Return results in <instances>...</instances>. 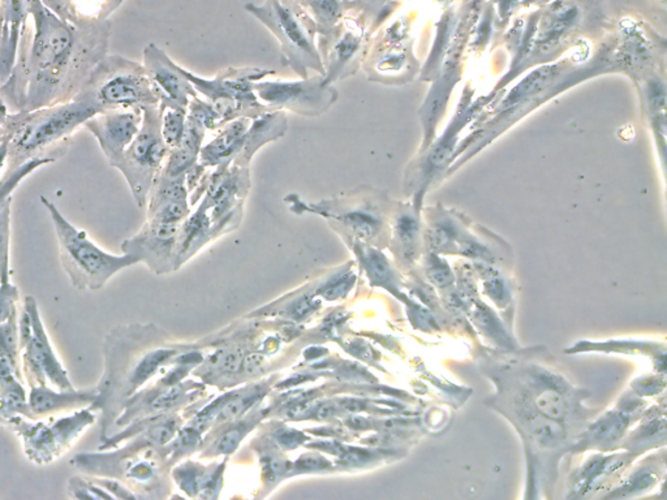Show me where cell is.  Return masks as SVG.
Wrapping results in <instances>:
<instances>
[{
	"label": "cell",
	"mask_w": 667,
	"mask_h": 500,
	"mask_svg": "<svg viewBox=\"0 0 667 500\" xmlns=\"http://www.w3.org/2000/svg\"><path fill=\"white\" fill-rule=\"evenodd\" d=\"M666 89L665 82L658 78L649 79L646 84V111H648V118L651 121L652 128L654 129L655 135L660 136L661 140L665 142V130H666V119H665V104H666ZM665 145V144H663Z\"/></svg>",
	"instance_id": "obj_28"
},
{
	"label": "cell",
	"mask_w": 667,
	"mask_h": 500,
	"mask_svg": "<svg viewBox=\"0 0 667 500\" xmlns=\"http://www.w3.org/2000/svg\"><path fill=\"white\" fill-rule=\"evenodd\" d=\"M241 434L243 433H241V430H238V429L229 431V433L221 439L220 445H218L221 453H229V451L234 450L238 446V440L241 439Z\"/></svg>",
	"instance_id": "obj_42"
},
{
	"label": "cell",
	"mask_w": 667,
	"mask_h": 500,
	"mask_svg": "<svg viewBox=\"0 0 667 500\" xmlns=\"http://www.w3.org/2000/svg\"><path fill=\"white\" fill-rule=\"evenodd\" d=\"M559 67H561L559 64L544 65V67L536 70L535 72L529 73L521 84L516 85L511 90L509 96L502 104L501 110L513 111L518 107L525 106L530 98H535L536 96H538V93L544 92L549 87L550 82L558 78L559 73H561L559 72Z\"/></svg>",
	"instance_id": "obj_26"
},
{
	"label": "cell",
	"mask_w": 667,
	"mask_h": 500,
	"mask_svg": "<svg viewBox=\"0 0 667 500\" xmlns=\"http://www.w3.org/2000/svg\"><path fill=\"white\" fill-rule=\"evenodd\" d=\"M143 119L141 109L104 111L85 121L84 128L95 136L104 158L113 167L140 132Z\"/></svg>",
	"instance_id": "obj_16"
},
{
	"label": "cell",
	"mask_w": 667,
	"mask_h": 500,
	"mask_svg": "<svg viewBox=\"0 0 667 500\" xmlns=\"http://www.w3.org/2000/svg\"><path fill=\"white\" fill-rule=\"evenodd\" d=\"M55 159L51 158H38L32 159V161L27 162V163L20 166L15 171L5 173L0 179V204L4 203L8 198L13 197V192L17 189V187L28 178L32 175L37 170L41 167L48 166V164L54 163Z\"/></svg>",
	"instance_id": "obj_35"
},
{
	"label": "cell",
	"mask_w": 667,
	"mask_h": 500,
	"mask_svg": "<svg viewBox=\"0 0 667 500\" xmlns=\"http://www.w3.org/2000/svg\"><path fill=\"white\" fill-rule=\"evenodd\" d=\"M631 419L632 416L621 411L620 408L606 412L604 416L598 417L595 422L590 423L583 436L579 438L578 443L573 446V451L614 450L621 439H624Z\"/></svg>",
	"instance_id": "obj_21"
},
{
	"label": "cell",
	"mask_w": 667,
	"mask_h": 500,
	"mask_svg": "<svg viewBox=\"0 0 667 500\" xmlns=\"http://www.w3.org/2000/svg\"><path fill=\"white\" fill-rule=\"evenodd\" d=\"M8 144H10V138H8L7 132L0 127V179L7 166Z\"/></svg>",
	"instance_id": "obj_43"
},
{
	"label": "cell",
	"mask_w": 667,
	"mask_h": 500,
	"mask_svg": "<svg viewBox=\"0 0 667 500\" xmlns=\"http://www.w3.org/2000/svg\"><path fill=\"white\" fill-rule=\"evenodd\" d=\"M251 121L252 118H238L215 130L214 138L204 144L198 163L206 169L231 163L240 150L241 141Z\"/></svg>",
	"instance_id": "obj_22"
},
{
	"label": "cell",
	"mask_w": 667,
	"mask_h": 500,
	"mask_svg": "<svg viewBox=\"0 0 667 500\" xmlns=\"http://www.w3.org/2000/svg\"><path fill=\"white\" fill-rule=\"evenodd\" d=\"M20 292L13 283L0 284V323L7 321L19 309Z\"/></svg>",
	"instance_id": "obj_39"
},
{
	"label": "cell",
	"mask_w": 667,
	"mask_h": 500,
	"mask_svg": "<svg viewBox=\"0 0 667 500\" xmlns=\"http://www.w3.org/2000/svg\"><path fill=\"white\" fill-rule=\"evenodd\" d=\"M143 65L157 96L159 109H188L189 102L197 92L184 75L181 65L154 44L144 48Z\"/></svg>",
	"instance_id": "obj_15"
},
{
	"label": "cell",
	"mask_w": 667,
	"mask_h": 500,
	"mask_svg": "<svg viewBox=\"0 0 667 500\" xmlns=\"http://www.w3.org/2000/svg\"><path fill=\"white\" fill-rule=\"evenodd\" d=\"M579 8L570 3H558L554 10L546 17L544 27L538 34V45L541 48H550L561 42L562 38L575 29L579 22Z\"/></svg>",
	"instance_id": "obj_27"
},
{
	"label": "cell",
	"mask_w": 667,
	"mask_h": 500,
	"mask_svg": "<svg viewBox=\"0 0 667 500\" xmlns=\"http://www.w3.org/2000/svg\"><path fill=\"white\" fill-rule=\"evenodd\" d=\"M473 321L476 325L482 329L487 335H492V339L504 346H510V338L507 337L506 331L502 328L499 321L496 320L494 312L482 304L477 303L472 308Z\"/></svg>",
	"instance_id": "obj_36"
},
{
	"label": "cell",
	"mask_w": 667,
	"mask_h": 500,
	"mask_svg": "<svg viewBox=\"0 0 667 500\" xmlns=\"http://www.w3.org/2000/svg\"><path fill=\"white\" fill-rule=\"evenodd\" d=\"M181 224L146 221L141 231L121 244L124 254L132 255L138 262L163 271L174 262L176 243Z\"/></svg>",
	"instance_id": "obj_17"
},
{
	"label": "cell",
	"mask_w": 667,
	"mask_h": 500,
	"mask_svg": "<svg viewBox=\"0 0 667 500\" xmlns=\"http://www.w3.org/2000/svg\"><path fill=\"white\" fill-rule=\"evenodd\" d=\"M374 28L376 22H369L365 15L346 17L345 13L331 29L318 34L326 84H337L359 72Z\"/></svg>",
	"instance_id": "obj_11"
},
{
	"label": "cell",
	"mask_w": 667,
	"mask_h": 500,
	"mask_svg": "<svg viewBox=\"0 0 667 500\" xmlns=\"http://www.w3.org/2000/svg\"><path fill=\"white\" fill-rule=\"evenodd\" d=\"M509 382L523 392L532 405L547 419L562 422L572 419L581 408L584 391L573 388L563 375L538 363L516 368Z\"/></svg>",
	"instance_id": "obj_12"
},
{
	"label": "cell",
	"mask_w": 667,
	"mask_h": 500,
	"mask_svg": "<svg viewBox=\"0 0 667 500\" xmlns=\"http://www.w3.org/2000/svg\"><path fill=\"white\" fill-rule=\"evenodd\" d=\"M143 113L140 132L113 164V169L126 179L138 207L146 206L150 188L163 169L169 154V147L162 138L161 109L159 106L145 107Z\"/></svg>",
	"instance_id": "obj_10"
},
{
	"label": "cell",
	"mask_w": 667,
	"mask_h": 500,
	"mask_svg": "<svg viewBox=\"0 0 667 500\" xmlns=\"http://www.w3.org/2000/svg\"><path fill=\"white\" fill-rule=\"evenodd\" d=\"M632 460V454H618L613 456H596L589 457L588 462L583 465L573 477L571 491L584 496L587 491L593 490L596 485L601 484L604 479L620 471L621 468L626 467Z\"/></svg>",
	"instance_id": "obj_24"
},
{
	"label": "cell",
	"mask_w": 667,
	"mask_h": 500,
	"mask_svg": "<svg viewBox=\"0 0 667 500\" xmlns=\"http://www.w3.org/2000/svg\"><path fill=\"white\" fill-rule=\"evenodd\" d=\"M251 186V167L223 163L209 169L200 203L207 207L215 238L237 229Z\"/></svg>",
	"instance_id": "obj_13"
},
{
	"label": "cell",
	"mask_w": 667,
	"mask_h": 500,
	"mask_svg": "<svg viewBox=\"0 0 667 500\" xmlns=\"http://www.w3.org/2000/svg\"><path fill=\"white\" fill-rule=\"evenodd\" d=\"M658 438L665 439V417L661 420H649L648 422L643 423L638 430H635L634 436L629 438V447L646 448L649 445H657Z\"/></svg>",
	"instance_id": "obj_37"
},
{
	"label": "cell",
	"mask_w": 667,
	"mask_h": 500,
	"mask_svg": "<svg viewBox=\"0 0 667 500\" xmlns=\"http://www.w3.org/2000/svg\"><path fill=\"white\" fill-rule=\"evenodd\" d=\"M254 92L271 110L292 112L303 118H318L329 112L339 99L334 85L326 84L323 75L309 76L296 81H260Z\"/></svg>",
	"instance_id": "obj_14"
},
{
	"label": "cell",
	"mask_w": 667,
	"mask_h": 500,
	"mask_svg": "<svg viewBox=\"0 0 667 500\" xmlns=\"http://www.w3.org/2000/svg\"><path fill=\"white\" fill-rule=\"evenodd\" d=\"M11 209L13 197L0 204V284L11 281Z\"/></svg>",
	"instance_id": "obj_32"
},
{
	"label": "cell",
	"mask_w": 667,
	"mask_h": 500,
	"mask_svg": "<svg viewBox=\"0 0 667 500\" xmlns=\"http://www.w3.org/2000/svg\"><path fill=\"white\" fill-rule=\"evenodd\" d=\"M425 270L431 283L436 284L438 288H446L454 283V274L450 266L437 253H428L425 258Z\"/></svg>",
	"instance_id": "obj_38"
},
{
	"label": "cell",
	"mask_w": 667,
	"mask_h": 500,
	"mask_svg": "<svg viewBox=\"0 0 667 500\" xmlns=\"http://www.w3.org/2000/svg\"><path fill=\"white\" fill-rule=\"evenodd\" d=\"M422 197L414 196L413 203H394L388 229V244L397 258L411 265L419 258L422 243Z\"/></svg>",
	"instance_id": "obj_18"
},
{
	"label": "cell",
	"mask_w": 667,
	"mask_h": 500,
	"mask_svg": "<svg viewBox=\"0 0 667 500\" xmlns=\"http://www.w3.org/2000/svg\"><path fill=\"white\" fill-rule=\"evenodd\" d=\"M67 493L72 499H113L133 498L132 494L121 485L118 479L107 477L72 476L68 479Z\"/></svg>",
	"instance_id": "obj_25"
},
{
	"label": "cell",
	"mask_w": 667,
	"mask_h": 500,
	"mask_svg": "<svg viewBox=\"0 0 667 500\" xmlns=\"http://www.w3.org/2000/svg\"><path fill=\"white\" fill-rule=\"evenodd\" d=\"M246 11L277 37L280 61L292 72L300 79L309 78L311 72L325 75L316 21L295 0H266L263 5H246Z\"/></svg>",
	"instance_id": "obj_5"
},
{
	"label": "cell",
	"mask_w": 667,
	"mask_h": 500,
	"mask_svg": "<svg viewBox=\"0 0 667 500\" xmlns=\"http://www.w3.org/2000/svg\"><path fill=\"white\" fill-rule=\"evenodd\" d=\"M198 96L212 104L221 128L238 118H257L271 111L258 99L254 92L257 82L274 76V70L265 68L229 67L220 71L213 79L201 78L183 68Z\"/></svg>",
	"instance_id": "obj_7"
},
{
	"label": "cell",
	"mask_w": 667,
	"mask_h": 500,
	"mask_svg": "<svg viewBox=\"0 0 667 500\" xmlns=\"http://www.w3.org/2000/svg\"><path fill=\"white\" fill-rule=\"evenodd\" d=\"M0 354H4L13 368L21 373V349H20L19 309L7 321L0 323Z\"/></svg>",
	"instance_id": "obj_31"
},
{
	"label": "cell",
	"mask_w": 667,
	"mask_h": 500,
	"mask_svg": "<svg viewBox=\"0 0 667 500\" xmlns=\"http://www.w3.org/2000/svg\"><path fill=\"white\" fill-rule=\"evenodd\" d=\"M96 399V388L87 390H58L50 386H32L28 395V402L34 419L87 408L92 406Z\"/></svg>",
	"instance_id": "obj_20"
},
{
	"label": "cell",
	"mask_w": 667,
	"mask_h": 500,
	"mask_svg": "<svg viewBox=\"0 0 667 500\" xmlns=\"http://www.w3.org/2000/svg\"><path fill=\"white\" fill-rule=\"evenodd\" d=\"M654 469L651 464L641 465L640 468L636 469L635 471L629 474L627 481L621 484L617 491H613V494L606 496V498H618V496L623 498V496H629V494L635 496L638 491L649 490V488L657 484L658 479H660V471L657 469V471H655Z\"/></svg>",
	"instance_id": "obj_33"
},
{
	"label": "cell",
	"mask_w": 667,
	"mask_h": 500,
	"mask_svg": "<svg viewBox=\"0 0 667 500\" xmlns=\"http://www.w3.org/2000/svg\"><path fill=\"white\" fill-rule=\"evenodd\" d=\"M13 379L22 380V375L13 368L11 361L4 354H0V388L8 385Z\"/></svg>",
	"instance_id": "obj_40"
},
{
	"label": "cell",
	"mask_w": 667,
	"mask_h": 500,
	"mask_svg": "<svg viewBox=\"0 0 667 500\" xmlns=\"http://www.w3.org/2000/svg\"><path fill=\"white\" fill-rule=\"evenodd\" d=\"M10 112L11 111L8 109L7 104H5L2 94H0V127L4 123V121L7 119V116L10 115Z\"/></svg>",
	"instance_id": "obj_44"
},
{
	"label": "cell",
	"mask_w": 667,
	"mask_h": 500,
	"mask_svg": "<svg viewBox=\"0 0 667 500\" xmlns=\"http://www.w3.org/2000/svg\"><path fill=\"white\" fill-rule=\"evenodd\" d=\"M58 238L62 266L78 291H98L121 270L138 263L129 254L116 255L99 248L84 229L73 226L46 196L39 197Z\"/></svg>",
	"instance_id": "obj_4"
},
{
	"label": "cell",
	"mask_w": 667,
	"mask_h": 500,
	"mask_svg": "<svg viewBox=\"0 0 667 500\" xmlns=\"http://www.w3.org/2000/svg\"><path fill=\"white\" fill-rule=\"evenodd\" d=\"M288 130V116L285 111L271 110L252 119L248 130L241 141L240 150L231 163L251 167L254 155L271 142L285 138Z\"/></svg>",
	"instance_id": "obj_19"
},
{
	"label": "cell",
	"mask_w": 667,
	"mask_h": 500,
	"mask_svg": "<svg viewBox=\"0 0 667 500\" xmlns=\"http://www.w3.org/2000/svg\"><path fill=\"white\" fill-rule=\"evenodd\" d=\"M635 385L636 386H632V388H634L635 391H638V394L643 395V396L644 395L658 394L660 388H665V383H661L660 385V379L654 377L640 378V379L636 380Z\"/></svg>",
	"instance_id": "obj_41"
},
{
	"label": "cell",
	"mask_w": 667,
	"mask_h": 500,
	"mask_svg": "<svg viewBox=\"0 0 667 500\" xmlns=\"http://www.w3.org/2000/svg\"><path fill=\"white\" fill-rule=\"evenodd\" d=\"M0 425L8 426L7 420H5L4 417L2 416V413H0Z\"/></svg>",
	"instance_id": "obj_45"
},
{
	"label": "cell",
	"mask_w": 667,
	"mask_h": 500,
	"mask_svg": "<svg viewBox=\"0 0 667 500\" xmlns=\"http://www.w3.org/2000/svg\"><path fill=\"white\" fill-rule=\"evenodd\" d=\"M161 132L169 149L178 146L183 140L187 127V110L161 109Z\"/></svg>",
	"instance_id": "obj_34"
},
{
	"label": "cell",
	"mask_w": 667,
	"mask_h": 500,
	"mask_svg": "<svg viewBox=\"0 0 667 500\" xmlns=\"http://www.w3.org/2000/svg\"><path fill=\"white\" fill-rule=\"evenodd\" d=\"M96 113L92 104L79 98L38 110L10 112L2 125L10 138L3 175L15 171L32 159L56 161L62 146Z\"/></svg>",
	"instance_id": "obj_2"
},
{
	"label": "cell",
	"mask_w": 667,
	"mask_h": 500,
	"mask_svg": "<svg viewBox=\"0 0 667 500\" xmlns=\"http://www.w3.org/2000/svg\"><path fill=\"white\" fill-rule=\"evenodd\" d=\"M76 98L92 104L96 112L159 106L141 62L107 54L96 64Z\"/></svg>",
	"instance_id": "obj_6"
},
{
	"label": "cell",
	"mask_w": 667,
	"mask_h": 500,
	"mask_svg": "<svg viewBox=\"0 0 667 500\" xmlns=\"http://www.w3.org/2000/svg\"><path fill=\"white\" fill-rule=\"evenodd\" d=\"M30 41L22 39L15 70L0 88L11 112L33 111L72 101L109 50L106 22L72 24L30 0Z\"/></svg>",
	"instance_id": "obj_1"
},
{
	"label": "cell",
	"mask_w": 667,
	"mask_h": 500,
	"mask_svg": "<svg viewBox=\"0 0 667 500\" xmlns=\"http://www.w3.org/2000/svg\"><path fill=\"white\" fill-rule=\"evenodd\" d=\"M286 204L296 214H313L329 221L343 240L363 241L371 246H386L394 201L377 188L362 186L328 200H304L296 193L286 196Z\"/></svg>",
	"instance_id": "obj_3"
},
{
	"label": "cell",
	"mask_w": 667,
	"mask_h": 500,
	"mask_svg": "<svg viewBox=\"0 0 667 500\" xmlns=\"http://www.w3.org/2000/svg\"><path fill=\"white\" fill-rule=\"evenodd\" d=\"M475 266L482 279L484 294L493 303H496L499 308L506 309L510 305L511 300H513V294H511L513 291H511L510 284L507 283L506 279H504V277L496 270L488 265L487 262L475 261Z\"/></svg>",
	"instance_id": "obj_30"
},
{
	"label": "cell",
	"mask_w": 667,
	"mask_h": 500,
	"mask_svg": "<svg viewBox=\"0 0 667 500\" xmlns=\"http://www.w3.org/2000/svg\"><path fill=\"white\" fill-rule=\"evenodd\" d=\"M206 138V129L187 113V127L183 140L176 147L169 149L162 172L169 176H184L192 170L200 159L201 149Z\"/></svg>",
	"instance_id": "obj_23"
},
{
	"label": "cell",
	"mask_w": 667,
	"mask_h": 500,
	"mask_svg": "<svg viewBox=\"0 0 667 500\" xmlns=\"http://www.w3.org/2000/svg\"><path fill=\"white\" fill-rule=\"evenodd\" d=\"M0 413L7 422L17 416L34 419L21 379H13V382L0 388Z\"/></svg>",
	"instance_id": "obj_29"
},
{
	"label": "cell",
	"mask_w": 667,
	"mask_h": 500,
	"mask_svg": "<svg viewBox=\"0 0 667 500\" xmlns=\"http://www.w3.org/2000/svg\"><path fill=\"white\" fill-rule=\"evenodd\" d=\"M19 332L21 373L29 388L50 386L58 390L75 388L63 363L54 351L38 303L33 296H25L21 308H19Z\"/></svg>",
	"instance_id": "obj_9"
},
{
	"label": "cell",
	"mask_w": 667,
	"mask_h": 500,
	"mask_svg": "<svg viewBox=\"0 0 667 500\" xmlns=\"http://www.w3.org/2000/svg\"><path fill=\"white\" fill-rule=\"evenodd\" d=\"M95 409H78L61 417L47 420L17 416L10 420L7 428L15 431L22 443L25 456L38 467H46L70 453L79 437L96 422Z\"/></svg>",
	"instance_id": "obj_8"
}]
</instances>
